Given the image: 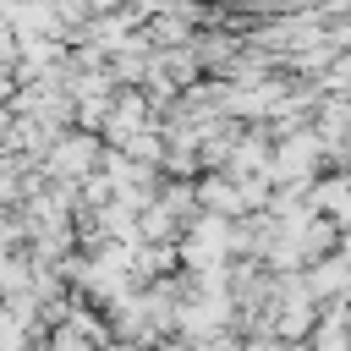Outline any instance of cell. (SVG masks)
Instances as JSON below:
<instances>
[{
  "instance_id": "6da1fadb",
  "label": "cell",
  "mask_w": 351,
  "mask_h": 351,
  "mask_svg": "<svg viewBox=\"0 0 351 351\" xmlns=\"http://www.w3.org/2000/svg\"><path fill=\"white\" fill-rule=\"evenodd\" d=\"M99 159H104V148H99L93 132H66V137L49 148V159H44V181H77V176H88Z\"/></svg>"
}]
</instances>
